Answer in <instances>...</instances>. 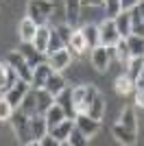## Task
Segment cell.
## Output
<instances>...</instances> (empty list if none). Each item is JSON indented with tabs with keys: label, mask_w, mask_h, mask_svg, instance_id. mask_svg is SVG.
<instances>
[{
	"label": "cell",
	"mask_w": 144,
	"mask_h": 146,
	"mask_svg": "<svg viewBox=\"0 0 144 146\" xmlns=\"http://www.w3.org/2000/svg\"><path fill=\"white\" fill-rule=\"evenodd\" d=\"M53 11H55L53 0H29V5H26V18H31L37 26L48 24Z\"/></svg>",
	"instance_id": "cell-1"
},
{
	"label": "cell",
	"mask_w": 144,
	"mask_h": 146,
	"mask_svg": "<svg viewBox=\"0 0 144 146\" xmlns=\"http://www.w3.org/2000/svg\"><path fill=\"white\" fill-rule=\"evenodd\" d=\"M90 59H92V66L96 68V72H101V74L109 72L111 59H116V55H114V46H103V44H98L96 48H92Z\"/></svg>",
	"instance_id": "cell-2"
},
{
	"label": "cell",
	"mask_w": 144,
	"mask_h": 146,
	"mask_svg": "<svg viewBox=\"0 0 144 146\" xmlns=\"http://www.w3.org/2000/svg\"><path fill=\"white\" fill-rule=\"evenodd\" d=\"M29 120L31 118L24 113V111L15 109L11 116V127H13V133H15V137H18L20 144H31V129H29Z\"/></svg>",
	"instance_id": "cell-3"
},
{
	"label": "cell",
	"mask_w": 144,
	"mask_h": 146,
	"mask_svg": "<svg viewBox=\"0 0 144 146\" xmlns=\"http://www.w3.org/2000/svg\"><path fill=\"white\" fill-rule=\"evenodd\" d=\"M5 61L13 68V70H15V72H18L20 79H24V81H29V83H31V79H33V68L29 66V61H26L22 55H20V50H13V52H9Z\"/></svg>",
	"instance_id": "cell-4"
},
{
	"label": "cell",
	"mask_w": 144,
	"mask_h": 146,
	"mask_svg": "<svg viewBox=\"0 0 144 146\" xmlns=\"http://www.w3.org/2000/svg\"><path fill=\"white\" fill-rule=\"evenodd\" d=\"M29 90H31V83H29V81L18 79V81H15V83H13L11 87H9V90L5 92V94H2V96H5L7 100H9V103L13 105V109H18V107H20V103L24 100V96H26V92H29Z\"/></svg>",
	"instance_id": "cell-5"
},
{
	"label": "cell",
	"mask_w": 144,
	"mask_h": 146,
	"mask_svg": "<svg viewBox=\"0 0 144 146\" xmlns=\"http://www.w3.org/2000/svg\"><path fill=\"white\" fill-rule=\"evenodd\" d=\"M98 37H101L103 46H114L120 39V33H118V29H116L111 18H105L101 24H98Z\"/></svg>",
	"instance_id": "cell-6"
},
{
	"label": "cell",
	"mask_w": 144,
	"mask_h": 146,
	"mask_svg": "<svg viewBox=\"0 0 144 146\" xmlns=\"http://www.w3.org/2000/svg\"><path fill=\"white\" fill-rule=\"evenodd\" d=\"M18 50H20V55L29 61L31 68H35V66H39V63H44V61H48V57L44 55V52H39V50L33 46V42H20Z\"/></svg>",
	"instance_id": "cell-7"
},
{
	"label": "cell",
	"mask_w": 144,
	"mask_h": 146,
	"mask_svg": "<svg viewBox=\"0 0 144 146\" xmlns=\"http://www.w3.org/2000/svg\"><path fill=\"white\" fill-rule=\"evenodd\" d=\"M111 135L116 137L118 144H125V146L138 144V131H133V129L125 127V124H120V122H116L114 127H111Z\"/></svg>",
	"instance_id": "cell-8"
},
{
	"label": "cell",
	"mask_w": 144,
	"mask_h": 146,
	"mask_svg": "<svg viewBox=\"0 0 144 146\" xmlns=\"http://www.w3.org/2000/svg\"><path fill=\"white\" fill-rule=\"evenodd\" d=\"M29 129H31V144H37V142L48 133V122H46V118H44V113L31 116Z\"/></svg>",
	"instance_id": "cell-9"
},
{
	"label": "cell",
	"mask_w": 144,
	"mask_h": 146,
	"mask_svg": "<svg viewBox=\"0 0 144 146\" xmlns=\"http://www.w3.org/2000/svg\"><path fill=\"white\" fill-rule=\"evenodd\" d=\"M74 124H77V127L81 129L90 140L98 133V129H101V122L94 120V118H90L87 113H77V116H74Z\"/></svg>",
	"instance_id": "cell-10"
},
{
	"label": "cell",
	"mask_w": 144,
	"mask_h": 146,
	"mask_svg": "<svg viewBox=\"0 0 144 146\" xmlns=\"http://www.w3.org/2000/svg\"><path fill=\"white\" fill-rule=\"evenodd\" d=\"M55 70L50 68V63L48 61H44V63H39V66L33 68V79H31V87H35V90H39V87L46 85V81L50 79V74H53Z\"/></svg>",
	"instance_id": "cell-11"
},
{
	"label": "cell",
	"mask_w": 144,
	"mask_h": 146,
	"mask_svg": "<svg viewBox=\"0 0 144 146\" xmlns=\"http://www.w3.org/2000/svg\"><path fill=\"white\" fill-rule=\"evenodd\" d=\"M72 127H74V120H72V118H66V120H61L59 124L50 127V129H48V133L53 135V137H57L59 146H63V144H68V135H70Z\"/></svg>",
	"instance_id": "cell-12"
},
{
	"label": "cell",
	"mask_w": 144,
	"mask_h": 146,
	"mask_svg": "<svg viewBox=\"0 0 144 146\" xmlns=\"http://www.w3.org/2000/svg\"><path fill=\"white\" fill-rule=\"evenodd\" d=\"M70 61H72V52H70V48H61V50H57L55 55H50L48 57V63H50V68H53L55 72H61V70H66L68 66H70Z\"/></svg>",
	"instance_id": "cell-13"
},
{
	"label": "cell",
	"mask_w": 144,
	"mask_h": 146,
	"mask_svg": "<svg viewBox=\"0 0 144 146\" xmlns=\"http://www.w3.org/2000/svg\"><path fill=\"white\" fill-rule=\"evenodd\" d=\"M18 79H20L18 72H15L7 61H0V94H5V92L9 90Z\"/></svg>",
	"instance_id": "cell-14"
},
{
	"label": "cell",
	"mask_w": 144,
	"mask_h": 146,
	"mask_svg": "<svg viewBox=\"0 0 144 146\" xmlns=\"http://www.w3.org/2000/svg\"><path fill=\"white\" fill-rule=\"evenodd\" d=\"M55 100L63 107V111H66V116L68 118H72L74 120V116H77V109H74V100H72V87L68 85V87H63V90L55 96Z\"/></svg>",
	"instance_id": "cell-15"
},
{
	"label": "cell",
	"mask_w": 144,
	"mask_h": 146,
	"mask_svg": "<svg viewBox=\"0 0 144 146\" xmlns=\"http://www.w3.org/2000/svg\"><path fill=\"white\" fill-rule=\"evenodd\" d=\"M114 24L118 29L120 37H129L133 33V22H131V11H120L114 18Z\"/></svg>",
	"instance_id": "cell-16"
},
{
	"label": "cell",
	"mask_w": 144,
	"mask_h": 146,
	"mask_svg": "<svg viewBox=\"0 0 144 146\" xmlns=\"http://www.w3.org/2000/svg\"><path fill=\"white\" fill-rule=\"evenodd\" d=\"M44 118H46V122H48V129L50 127H55V124H59L61 120H66V111H63V107H61L57 100H55L50 107H48L46 111H44Z\"/></svg>",
	"instance_id": "cell-17"
},
{
	"label": "cell",
	"mask_w": 144,
	"mask_h": 146,
	"mask_svg": "<svg viewBox=\"0 0 144 146\" xmlns=\"http://www.w3.org/2000/svg\"><path fill=\"white\" fill-rule=\"evenodd\" d=\"M20 111H24L26 116H37L39 113V109H37V96H35V87H31L29 92H26V96H24V100L20 103V107H18Z\"/></svg>",
	"instance_id": "cell-18"
},
{
	"label": "cell",
	"mask_w": 144,
	"mask_h": 146,
	"mask_svg": "<svg viewBox=\"0 0 144 146\" xmlns=\"http://www.w3.org/2000/svg\"><path fill=\"white\" fill-rule=\"evenodd\" d=\"M81 35H83L85 44H87V48H96L98 44H101V37H98V24H83L81 26Z\"/></svg>",
	"instance_id": "cell-19"
},
{
	"label": "cell",
	"mask_w": 144,
	"mask_h": 146,
	"mask_svg": "<svg viewBox=\"0 0 144 146\" xmlns=\"http://www.w3.org/2000/svg\"><path fill=\"white\" fill-rule=\"evenodd\" d=\"M37 29H39V26H37V24H35V22H33L31 18H24L22 22H20V26H18L20 42H33V37H35Z\"/></svg>",
	"instance_id": "cell-20"
},
{
	"label": "cell",
	"mask_w": 144,
	"mask_h": 146,
	"mask_svg": "<svg viewBox=\"0 0 144 146\" xmlns=\"http://www.w3.org/2000/svg\"><path fill=\"white\" fill-rule=\"evenodd\" d=\"M81 18V0H66V22L74 29Z\"/></svg>",
	"instance_id": "cell-21"
},
{
	"label": "cell",
	"mask_w": 144,
	"mask_h": 146,
	"mask_svg": "<svg viewBox=\"0 0 144 146\" xmlns=\"http://www.w3.org/2000/svg\"><path fill=\"white\" fill-rule=\"evenodd\" d=\"M90 118H94V120H98L101 122L103 120V116H105V98H103V94L98 92L96 94V98L92 100V105L87 107V111H85Z\"/></svg>",
	"instance_id": "cell-22"
},
{
	"label": "cell",
	"mask_w": 144,
	"mask_h": 146,
	"mask_svg": "<svg viewBox=\"0 0 144 146\" xmlns=\"http://www.w3.org/2000/svg\"><path fill=\"white\" fill-rule=\"evenodd\" d=\"M114 55H116V59L127 68V63L131 61V50H129V44H127L125 37H120L118 42L114 44Z\"/></svg>",
	"instance_id": "cell-23"
},
{
	"label": "cell",
	"mask_w": 144,
	"mask_h": 146,
	"mask_svg": "<svg viewBox=\"0 0 144 146\" xmlns=\"http://www.w3.org/2000/svg\"><path fill=\"white\" fill-rule=\"evenodd\" d=\"M114 90H116V94H120V96H129V94H133V79L127 72L120 74L118 79L114 81Z\"/></svg>",
	"instance_id": "cell-24"
},
{
	"label": "cell",
	"mask_w": 144,
	"mask_h": 146,
	"mask_svg": "<svg viewBox=\"0 0 144 146\" xmlns=\"http://www.w3.org/2000/svg\"><path fill=\"white\" fill-rule=\"evenodd\" d=\"M63 87H68V83H66V79L61 76V72H53L50 74V79L46 81V85H44V90H48L53 96H57Z\"/></svg>",
	"instance_id": "cell-25"
},
{
	"label": "cell",
	"mask_w": 144,
	"mask_h": 146,
	"mask_svg": "<svg viewBox=\"0 0 144 146\" xmlns=\"http://www.w3.org/2000/svg\"><path fill=\"white\" fill-rule=\"evenodd\" d=\"M48 35H50V26L44 24V26L37 29L35 37H33V46H35L39 52H44V55H46V46H48Z\"/></svg>",
	"instance_id": "cell-26"
},
{
	"label": "cell",
	"mask_w": 144,
	"mask_h": 146,
	"mask_svg": "<svg viewBox=\"0 0 144 146\" xmlns=\"http://www.w3.org/2000/svg\"><path fill=\"white\" fill-rule=\"evenodd\" d=\"M96 94H98V90H96L94 85H85L83 96H81V103L77 105V113H85V111H87V107L92 105V100L96 98Z\"/></svg>",
	"instance_id": "cell-27"
},
{
	"label": "cell",
	"mask_w": 144,
	"mask_h": 146,
	"mask_svg": "<svg viewBox=\"0 0 144 146\" xmlns=\"http://www.w3.org/2000/svg\"><path fill=\"white\" fill-rule=\"evenodd\" d=\"M66 48V44H63V39H61V35L57 33V29H50V35H48V46H46V57L55 55L57 50Z\"/></svg>",
	"instance_id": "cell-28"
},
{
	"label": "cell",
	"mask_w": 144,
	"mask_h": 146,
	"mask_svg": "<svg viewBox=\"0 0 144 146\" xmlns=\"http://www.w3.org/2000/svg\"><path fill=\"white\" fill-rule=\"evenodd\" d=\"M127 44H129V50H131V57H144V37L131 33L129 37H125Z\"/></svg>",
	"instance_id": "cell-29"
},
{
	"label": "cell",
	"mask_w": 144,
	"mask_h": 146,
	"mask_svg": "<svg viewBox=\"0 0 144 146\" xmlns=\"http://www.w3.org/2000/svg\"><path fill=\"white\" fill-rule=\"evenodd\" d=\"M35 96H37V109H39V113H44V111H46L48 107L55 103V96H53L48 90H44V87L35 90Z\"/></svg>",
	"instance_id": "cell-30"
},
{
	"label": "cell",
	"mask_w": 144,
	"mask_h": 146,
	"mask_svg": "<svg viewBox=\"0 0 144 146\" xmlns=\"http://www.w3.org/2000/svg\"><path fill=\"white\" fill-rule=\"evenodd\" d=\"M118 122L125 124V127H129V129H133V131H138V113H135V109L133 107H125Z\"/></svg>",
	"instance_id": "cell-31"
},
{
	"label": "cell",
	"mask_w": 144,
	"mask_h": 146,
	"mask_svg": "<svg viewBox=\"0 0 144 146\" xmlns=\"http://www.w3.org/2000/svg\"><path fill=\"white\" fill-rule=\"evenodd\" d=\"M68 48H70V52H74V55H81V52L87 50V44H85L83 35H81V31H74V33H72V39H70V44H68Z\"/></svg>",
	"instance_id": "cell-32"
},
{
	"label": "cell",
	"mask_w": 144,
	"mask_h": 146,
	"mask_svg": "<svg viewBox=\"0 0 144 146\" xmlns=\"http://www.w3.org/2000/svg\"><path fill=\"white\" fill-rule=\"evenodd\" d=\"M68 144H70V146H85V144H90V137L74 124L72 131H70V135H68Z\"/></svg>",
	"instance_id": "cell-33"
},
{
	"label": "cell",
	"mask_w": 144,
	"mask_h": 146,
	"mask_svg": "<svg viewBox=\"0 0 144 146\" xmlns=\"http://www.w3.org/2000/svg\"><path fill=\"white\" fill-rule=\"evenodd\" d=\"M142 68H144V57H131V61L127 63V70H125V72L135 81L140 76V72H142Z\"/></svg>",
	"instance_id": "cell-34"
},
{
	"label": "cell",
	"mask_w": 144,
	"mask_h": 146,
	"mask_svg": "<svg viewBox=\"0 0 144 146\" xmlns=\"http://www.w3.org/2000/svg\"><path fill=\"white\" fill-rule=\"evenodd\" d=\"M13 111H15V109H13V105L2 96V98H0V122H9L11 116H13Z\"/></svg>",
	"instance_id": "cell-35"
},
{
	"label": "cell",
	"mask_w": 144,
	"mask_h": 146,
	"mask_svg": "<svg viewBox=\"0 0 144 146\" xmlns=\"http://www.w3.org/2000/svg\"><path fill=\"white\" fill-rule=\"evenodd\" d=\"M120 11H122V7H120V0H105V15H107V18L114 20Z\"/></svg>",
	"instance_id": "cell-36"
},
{
	"label": "cell",
	"mask_w": 144,
	"mask_h": 146,
	"mask_svg": "<svg viewBox=\"0 0 144 146\" xmlns=\"http://www.w3.org/2000/svg\"><path fill=\"white\" fill-rule=\"evenodd\" d=\"M55 29H57V33H59L61 35V39H63V44H70V39H72V33H74V29H72L70 24H68V22H63V24H59V26H55Z\"/></svg>",
	"instance_id": "cell-37"
},
{
	"label": "cell",
	"mask_w": 144,
	"mask_h": 146,
	"mask_svg": "<svg viewBox=\"0 0 144 146\" xmlns=\"http://www.w3.org/2000/svg\"><path fill=\"white\" fill-rule=\"evenodd\" d=\"M37 146H59V142H57V137H53L50 133H46L42 140L37 142Z\"/></svg>",
	"instance_id": "cell-38"
},
{
	"label": "cell",
	"mask_w": 144,
	"mask_h": 146,
	"mask_svg": "<svg viewBox=\"0 0 144 146\" xmlns=\"http://www.w3.org/2000/svg\"><path fill=\"white\" fill-rule=\"evenodd\" d=\"M138 2H140V0H120V7H122V11H131Z\"/></svg>",
	"instance_id": "cell-39"
},
{
	"label": "cell",
	"mask_w": 144,
	"mask_h": 146,
	"mask_svg": "<svg viewBox=\"0 0 144 146\" xmlns=\"http://www.w3.org/2000/svg\"><path fill=\"white\" fill-rule=\"evenodd\" d=\"M81 7H105V0H81Z\"/></svg>",
	"instance_id": "cell-40"
},
{
	"label": "cell",
	"mask_w": 144,
	"mask_h": 146,
	"mask_svg": "<svg viewBox=\"0 0 144 146\" xmlns=\"http://www.w3.org/2000/svg\"><path fill=\"white\" fill-rule=\"evenodd\" d=\"M140 76H142V79H144V68H142V72H140Z\"/></svg>",
	"instance_id": "cell-41"
}]
</instances>
